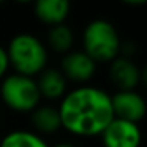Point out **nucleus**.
<instances>
[{
	"label": "nucleus",
	"mask_w": 147,
	"mask_h": 147,
	"mask_svg": "<svg viewBox=\"0 0 147 147\" xmlns=\"http://www.w3.org/2000/svg\"><path fill=\"white\" fill-rule=\"evenodd\" d=\"M103 147H139L141 128L138 123L122 119H112V122L100 134Z\"/></svg>",
	"instance_id": "obj_5"
},
{
	"label": "nucleus",
	"mask_w": 147,
	"mask_h": 147,
	"mask_svg": "<svg viewBox=\"0 0 147 147\" xmlns=\"http://www.w3.org/2000/svg\"><path fill=\"white\" fill-rule=\"evenodd\" d=\"M33 11L40 22L49 27L65 24L71 11V0H33Z\"/></svg>",
	"instance_id": "obj_9"
},
{
	"label": "nucleus",
	"mask_w": 147,
	"mask_h": 147,
	"mask_svg": "<svg viewBox=\"0 0 147 147\" xmlns=\"http://www.w3.org/2000/svg\"><path fill=\"white\" fill-rule=\"evenodd\" d=\"M5 2H7V0H0V5H3Z\"/></svg>",
	"instance_id": "obj_18"
},
{
	"label": "nucleus",
	"mask_w": 147,
	"mask_h": 147,
	"mask_svg": "<svg viewBox=\"0 0 147 147\" xmlns=\"http://www.w3.org/2000/svg\"><path fill=\"white\" fill-rule=\"evenodd\" d=\"M122 3H127V5H131V7H141L147 2V0H120Z\"/></svg>",
	"instance_id": "obj_15"
},
{
	"label": "nucleus",
	"mask_w": 147,
	"mask_h": 147,
	"mask_svg": "<svg viewBox=\"0 0 147 147\" xmlns=\"http://www.w3.org/2000/svg\"><path fill=\"white\" fill-rule=\"evenodd\" d=\"M122 40L114 24L106 19H92L82 32V52L95 63H108L120 55Z\"/></svg>",
	"instance_id": "obj_3"
},
{
	"label": "nucleus",
	"mask_w": 147,
	"mask_h": 147,
	"mask_svg": "<svg viewBox=\"0 0 147 147\" xmlns=\"http://www.w3.org/2000/svg\"><path fill=\"white\" fill-rule=\"evenodd\" d=\"M48 46L54 52L59 54H67L71 51L74 45V35L73 30L67 26V24H57V26L49 27L48 36H46Z\"/></svg>",
	"instance_id": "obj_12"
},
{
	"label": "nucleus",
	"mask_w": 147,
	"mask_h": 147,
	"mask_svg": "<svg viewBox=\"0 0 147 147\" xmlns=\"http://www.w3.org/2000/svg\"><path fill=\"white\" fill-rule=\"evenodd\" d=\"M18 3H33V0H14Z\"/></svg>",
	"instance_id": "obj_17"
},
{
	"label": "nucleus",
	"mask_w": 147,
	"mask_h": 147,
	"mask_svg": "<svg viewBox=\"0 0 147 147\" xmlns=\"http://www.w3.org/2000/svg\"><path fill=\"white\" fill-rule=\"evenodd\" d=\"M8 68H10V63H8L7 51H5L3 46H0V81H2L5 76H7Z\"/></svg>",
	"instance_id": "obj_14"
},
{
	"label": "nucleus",
	"mask_w": 147,
	"mask_h": 147,
	"mask_svg": "<svg viewBox=\"0 0 147 147\" xmlns=\"http://www.w3.org/2000/svg\"><path fill=\"white\" fill-rule=\"evenodd\" d=\"M36 87L41 95V98L46 100H62L65 93L68 92V81L62 74L59 68H48L46 67L41 73L36 74Z\"/></svg>",
	"instance_id": "obj_10"
},
{
	"label": "nucleus",
	"mask_w": 147,
	"mask_h": 147,
	"mask_svg": "<svg viewBox=\"0 0 147 147\" xmlns=\"http://www.w3.org/2000/svg\"><path fill=\"white\" fill-rule=\"evenodd\" d=\"M60 71L67 81L86 86L87 81L93 78L96 63L82 51H70L63 54L60 60Z\"/></svg>",
	"instance_id": "obj_8"
},
{
	"label": "nucleus",
	"mask_w": 147,
	"mask_h": 147,
	"mask_svg": "<svg viewBox=\"0 0 147 147\" xmlns=\"http://www.w3.org/2000/svg\"><path fill=\"white\" fill-rule=\"evenodd\" d=\"M0 147H49L45 138L29 130H13L0 141Z\"/></svg>",
	"instance_id": "obj_13"
},
{
	"label": "nucleus",
	"mask_w": 147,
	"mask_h": 147,
	"mask_svg": "<svg viewBox=\"0 0 147 147\" xmlns=\"http://www.w3.org/2000/svg\"><path fill=\"white\" fill-rule=\"evenodd\" d=\"M30 123L33 127V133L38 136H49V134L57 133L62 128L60 115L57 108L49 105H38L30 112Z\"/></svg>",
	"instance_id": "obj_11"
},
{
	"label": "nucleus",
	"mask_w": 147,
	"mask_h": 147,
	"mask_svg": "<svg viewBox=\"0 0 147 147\" xmlns=\"http://www.w3.org/2000/svg\"><path fill=\"white\" fill-rule=\"evenodd\" d=\"M5 51L10 67L14 73L22 76L35 78L45 70L48 63V48L38 36L32 33L14 35Z\"/></svg>",
	"instance_id": "obj_2"
},
{
	"label": "nucleus",
	"mask_w": 147,
	"mask_h": 147,
	"mask_svg": "<svg viewBox=\"0 0 147 147\" xmlns=\"http://www.w3.org/2000/svg\"><path fill=\"white\" fill-rule=\"evenodd\" d=\"M49 147H76V146H74V144H71V142H68V141H62V142H57V144L49 146Z\"/></svg>",
	"instance_id": "obj_16"
},
{
	"label": "nucleus",
	"mask_w": 147,
	"mask_h": 147,
	"mask_svg": "<svg viewBox=\"0 0 147 147\" xmlns=\"http://www.w3.org/2000/svg\"><path fill=\"white\" fill-rule=\"evenodd\" d=\"M109 79L117 90H136L144 81V70L131 57L119 55L111 62Z\"/></svg>",
	"instance_id": "obj_6"
},
{
	"label": "nucleus",
	"mask_w": 147,
	"mask_h": 147,
	"mask_svg": "<svg viewBox=\"0 0 147 147\" xmlns=\"http://www.w3.org/2000/svg\"><path fill=\"white\" fill-rule=\"evenodd\" d=\"M0 98L14 112H32L41 101L35 78L22 74H7L0 81Z\"/></svg>",
	"instance_id": "obj_4"
},
{
	"label": "nucleus",
	"mask_w": 147,
	"mask_h": 147,
	"mask_svg": "<svg viewBox=\"0 0 147 147\" xmlns=\"http://www.w3.org/2000/svg\"><path fill=\"white\" fill-rule=\"evenodd\" d=\"M62 128L73 136H100L112 122L111 95L93 86H79L65 93L57 108Z\"/></svg>",
	"instance_id": "obj_1"
},
{
	"label": "nucleus",
	"mask_w": 147,
	"mask_h": 147,
	"mask_svg": "<svg viewBox=\"0 0 147 147\" xmlns=\"http://www.w3.org/2000/svg\"><path fill=\"white\" fill-rule=\"evenodd\" d=\"M114 119L138 123L146 115V101L136 90H117L111 95Z\"/></svg>",
	"instance_id": "obj_7"
}]
</instances>
